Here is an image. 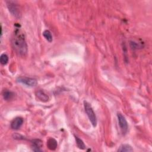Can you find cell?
Masks as SVG:
<instances>
[{
	"instance_id": "cell-1",
	"label": "cell",
	"mask_w": 152,
	"mask_h": 152,
	"mask_svg": "<svg viewBox=\"0 0 152 152\" xmlns=\"http://www.w3.org/2000/svg\"><path fill=\"white\" fill-rule=\"evenodd\" d=\"M12 46L15 52L20 56H25L27 52V45L24 34L18 27L15 28L12 39Z\"/></svg>"
},
{
	"instance_id": "cell-2",
	"label": "cell",
	"mask_w": 152,
	"mask_h": 152,
	"mask_svg": "<svg viewBox=\"0 0 152 152\" xmlns=\"http://www.w3.org/2000/svg\"><path fill=\"white\" fill-rule=\"evenodd\" d=\"M84 107L85 112L93 127H96L97 125V118L95 113L90 105V104L87 101H84Z\"/></svg>"
},
{
	"instance_id": "cell-3",
	"label": "cell",
	"mask_w": 152,
	"mask_h": 152,
	"mask_svg": "<svg viewBox=\"0 0 152 152\" xmlns=\"http://www.w3.org/2000/svg\"><path fill=\"white\" fill-rule=\"evenodd\" d=\"M7 7L8 8L9 11L11 13L12 15L15 17H20V11L16 4V2L9 1H7Z\"/></svg>"
},
{
	"instance_id": "cell-4",
	"label": "cell",
	"mask_w": 152,
	"mask_h": 152,
	"mask_svg": "<svg viewBox=\"0 0 152 152\" xmlns=\"http://www.w3.org/2000/svg\"><path fill=\"white\" fill-rule=\"evenodd\" d=\"M117 117L121 131L123 134H125L127 132L128 129V122L125 116H123L121 113H117Z\"/></svg>"
},
{
	"instance_id": "cell-5",
	"label": "cell",
	"mask_w": 152,
	"mask_h": 152,
	"mask_svg": "<svg viewBox=\"0 0 152 152\" xmlns=\"http://www.w3.org/2000/svg\"><path fill=\"white\" fill-rule=\"evenodd\" d=\"M17 81L18 83H20L29 87H33L37 84V80L33 78L20 77L17 79Z\"/></svg>"
},
{
	"instance_id": "cell-6",
	"label": "cell",
	"mask_w": 152,
	"mask_h": 152,
	"mask_svg": "<svg viewBox=\"0 0 152 152\" xmlns=\"http://www.w3.org/2000/svg\"><path fill=\"white\" fill-rule=\"evenodd\" d=\"M35 95L37 99L42 102H46L49 100V96L42 90H39L36 91Z\"/></svg>"
},
{
	"instance_id": "cell-7",
	"label": "cell",
	"mask_w": 152,
	"mask_h": 152,
	"mask_svg": "<svg viewBox=\"0 0 152 152\" xmlns=\"http://www.w3.org/2000/svg\"><path fill=\"white\" fill-rule=\"evenodd\" d=\"M23 119L21 117L14 118L11 122V128L13 129H18L23 124Z\"/></svg>"
},
{
	"instance_id": "cell-8",
	"label": "cell",
	"mask_w": 152,
	"mask_h": 152,
	"mask_svg": "<svg viewBox=\"0 0 152 152\" xmlns=\"http://www.w3.org/2000/svg\"><path fill=\"white\" fill-rule=\"evenodd\" d=\"M42 145L43 142L39 139H34L31 141V149L34 151H42L41 147Z\"/></svg>"
},
{
	"instance_id": "cell-9",
	"label": "cell",
	"mask_w": 152,
	"mask_h": 152,
	"mask_svg": "<svg viewBox=\"0 0 152 152\" xmlns=\"http://www.w3.org/2000/svg\"><path fill=\"white\" fill-rule=\"evenodd\" d=\"M58 145L57 141L53 138H49L47 141V147L50 150H55Z\"/></svg>"
},
{
	"instance_id": "cell-10",
	"label": "cell",
	"mask_w": 152,
	"mask_h": 152,
	"mask_svg": "<svg viewBox=\"0 0 152 152\" xmlns=\"http://www.w3.org/2000/svg\"><path fill=\"white\" fill-rule=\"evenodd\" d=\"M2 96L4 100L7 101L11 100H12L15 97V93L11 91L10 90H4L2 93Z\"/></svg>"
},
{
	"instance_id": "cell-11",
	"label": "cell",
	"mask_w": 152,
	"mask_h": 152,
	"mask_svg": "<svg viewBox=\"0 0 152 152\" xmlns=\"http://www.w3.org/2000/svg\"><path fill=\"white\" fill-rule=\"evenodd\" d=\"M133 149L132 147L129 144H122L121 145L118 150V151H132Z\"/></svg>"
},
{
	"instance_id": "cell-12",
	"label": "cell",
	"mask_w": 152,
	"mask_h": 152,
	"mask_svg": "<svg viewBox=\"0 0 152 152\" xmlns=\"http://www.w3.org/2000/svg\"><path fill=\"white\" fill-rule=\"evenodd\" d=\"M43 36L45 38V39L46 40H48L49 42H52V40H53L52 36V34H51V33L49 30H45L43 32Z\"/></svg>"
},
{
	"instance_id": "cell-13",
	"label": "cell",
	"mask_w": 152,
	"mask_h": 152,
	"mask_svg": "<svg viewBox=\"0 0 152 152\" xmlns=\"http://www.w3.org/2000/svg\"><path fill=\"white\" fill-rule=\"evenodd\" d=\"M75 139L76 144L78 148L81 150H84L86 148V145L84 144V142L80 138H79L76 136H75Z\"/></svg>"
},
{
	"instance_id": "cell-14",
	"label": "cell",
	"mask_w": 152,
	"mask_h": 152,
	"mask_svg": "<svg viewBox=\"0 0 152 152\" xmlns=\"http://www.w3.org/2000/svg\"><path fill=\"white\" fill-rule=\"evenodd\" d=\"M0 62L2 65H6L8 62V56L5 53H2L0 56Z\"/></svg>"
},
{
	"instance_id": "cell-15",
	"label": "cell",
	"mask_w": 152,
	"mask_h": 152,
	"mask_svg": "<svg viewBox=\"0 0 152 152\" xmlns=\"http://www.w3.org/2000/svg\"><path fill=\"white\" fill-rule=\"evenodd\" d=\"M13 137H14V138L15 139H18V140H20V139H24L23 137L21 135H18V134H15L13 135Z\"/></svg>"
}]
</instances>
